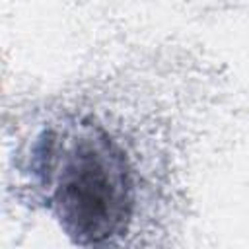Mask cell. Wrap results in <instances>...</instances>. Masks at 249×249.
<instances>
[{"label":"cell","mask_w":249,"mask_h":249,"mask_svg":"<svg viewBox=\"0 0 249 249\" xmlns=\"http://www.w3.org/2000/svg\"><path fill=\"white\" fill-rule=\"evenodd\" d=\"M39 173L47 202L62 230L80 245L124 233L134 206L130 167L121 148L93 124L49 132L41 140Z\"/></svg>","instance_id":"6da1fadb"}]
</instances>
